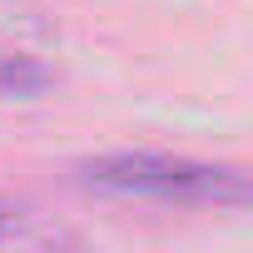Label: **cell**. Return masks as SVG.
Returning a JSON list of instances; mask_svg holds the SVG:
<instances>
[{
    "label": "cell",
    "mask_w": 253,
    "mask_h": 253,
    "mask_svg": "<svg viewBox=\"0 0 253 253\" xmlns=\"http://www.w3.org/2000/svg\"><path fill=\"white\" fill-rule=\"evenodd\" d=\"M15 223H20V209L0 199V238H10V233H15Z\"/></svg>",
    "instance_id": "obj_3"
},
{
    "label": "cell",
    "mask_w": 253,
    "mask_h": 253,
    "mask_svg": "<svg viewBox=\"0 0 253 253\" xmlns=\"http://www.w3.org/2000/svg\"><path fill=\"white\" fill-rule=\"evenodd\" d=\"M55 84V70L35 55L0 50V99H40Z\"/></svg>",
    "instance_id": "obj_2"
},
{
    "label": "cell",
    "mask_w": 253,
    "mask_h": 253,
    "mask_svg": "<svg viewBox=\"0 0 253 253\" xmlns=\"http://www.w3.org/2000/svg\"><path fill=\"white\" fill-rule=\"evenodd\" d=\"M80 179L99 194H134L164 204H213V209L248 204V179L238 169L174 159V154H99L80 164Z\"/></svg>",
    "instance_id": "obj_1"
}]
</instances>
